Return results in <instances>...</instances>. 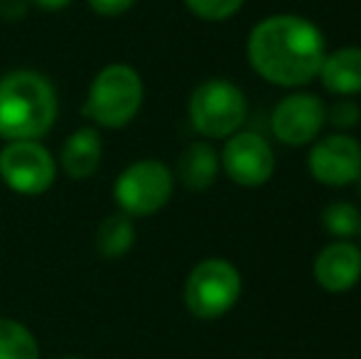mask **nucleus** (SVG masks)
Masks as SVG:
<instances>
[{
    "mask_svg": "<svg viewBox=\"0 0 361 359\" xmlns=\"http://www.w3.org/2000/svg\"><path fill=\"white\" fill-rule=\"evenodd\" d=\"M248 62L276 87H305L319 74L327 42L319 28L300 15H271L248 35Z\"/></svg>",
    "mask_w": 361,
    "mask_h": 359,
    "instance_id": "obj_1",
    "label": "nucleus"
},
{
    "mask_svg": "<svg viewBox=\"0 0 361 359\" xmlns=\"http://www.w3.org/2000/svg\"><path fill=\"white\" fill-rule=\"evenodd\" d=\"M59 101L52 82L32 69L0 77V138L39 140L57 121Z\"/></svg>",
    "mask_w": 361,
    "mask_h": 359,
    "instance_id": "obj_2",
    "label": "nucleus"
},
{
    "mask_svg": "<svg viewBox=\"0 0 361 359\" xmlns=\"http://www.w3.org/2000/svg\"><path fill=\"white\" fill-rule=\"evenodd\" d=\"M143 79L130 64H109L94 77L84 114L101 128H123L143 106Z\"/></svg>",
    "mask_w": 361,
    "mask_h": 359,
    "instance_id": "obj_3",
    "label": "nucleus"
},
{
    "mask_svg": "<svg viewBox=\"0 0 361 359\" xmlns=\"http://www.w3.org/2000/svg\"><path fill=\"white\" fill-rule=\"evenodd\" d=\"M248 101L228 79H207L190 96L192 128L204 138H228L243 126Z\"/></svg>",
    "mask_w": 361,
    "mask_h": 359,
    "instance_id": "obj_4",
    "label": "nucleus"
},
{
    "mask_svg": "<svg viewBox=\"0 0 361 359\" xmlns=\"http://www.w3.org/2000/svg\"><path fill=\"white\" fill-rule=\"evenodd\" d=\"M241 296V273L224 259H204L185 281V305L197 320H219Z\"/></svg>",
    "mask_w": 361,
    "mask_h": 359,
    "instance_id": "obj_5",
    "label": "nucleus"
},
{
    "mask_svg": "<svg viewBox=\"0 0 361 359\" xmlns=\"http://www.w3.org/2000/svg\"><path fill=\"white\" fill-rule=\"evenodd\" d=\"M175 190V178L170 168L155 158H143L130 163L116 178L114 200L128 217H150L170 202Z\"/></svg>",
    "mask_w": 361,
    "mask_h": 359,
    "instance_id": "obj_6",
    "label": "nucleus"
},
{
    "mask_svg": "<svg viewBox=\"0 0 361 359\" xmlns=\"http://www.w3.org/2000/svg\"><path fill=\"white\" fill-rule=\"evenodd\" d=\"M0 180L18 195H42L57 180V160L39 140H8L0 148Z\"/></svg>",
    "mask_w": 361,
    "mask_h": 359,
    "instance_id": "obj_7",
    "label": "nucleus"
},
{
    "mask_svg": "<svg viewBox=\"0 0 361 359\" xmlns=\"http://www.w3.org/2000/svg\"><path fill=\"white\" fill-rule=\"evenodd\" d=\"M219 165L238 187H261L273 178L276 155L263 135L248 130L228 135Z\"/></svg>",
    "mask_w": 361,
    "mask_h": 359,
    "instance_id": "obj_8",
    "label": "nucleus"
},
{
    "mask_svg": "<svg viewBox=\"0 0 361 359\" xmlns=\"http://www.w3.org/2000/svg\"><path fill=\"white\" fill-rule=\"evenodd\" d=\"M327 121V109L314 94H293L278 101L271 116V130L281 143L300 148L312 143Z\"/></svg>",
    "mask_w": 361,
    "mask_h": 359,
    "instance_id": "obj_9",
    "label": "nucleus"
},
{
    "mask_svg": "<svg viewBox=\"0 0 361 359\" xmlns=\"http://www.w3.org/2000/svg\"><path fill=\"white\" fill-rule=\"evenodd\" d=\"M310 175L327 187H347L361 175V145L349 135H327L312 145L307 158Z\"/></svg>",
    "mask_w": 361,
    "mask_h": 359,
    "instance_id": "obj_10",
    "label": "nucleus"
},
{
    "mask_svg": "<svg viewBox=\"0 0 361 359\" xmlns=\"http://www.w3.org/2000/svg\"><path fill=\"white\" fill-rule=\"evenodd\" d=\"M314 281L329 293L352 291L361 281V249L349 239L327 244L314 259Z\"/></svg>",
    "mask_w": 361,
    "mask_h": 359,
    "instance_id": "obj_11",
    "label": "nucleus"
},
{
    "mask_svg": "<svg viewBox=\"0 0 361 359\" xmlns=\"http://www.w3.org/2000/svg\"><path fill=\"white\" fill-rule=\"evenodd\" d=\"M104 158V143L96 128H79L64 140L59 150V165L72 180H86L99 170Z\"/></svg>",
    "mask_w": 361,
    "mask_h": 359,
    "instance_id": "obj_12",
    "label": "nucleus"
},
{
    "mask_svg": "<svg viewBox=\"0 0 361 359\" xmlns=\"http://www.w3.org/2000/svg\"><path fill=\"white\" fill-rule=\"evenodd\" d=\"M317 77L324 89L337 96L361 94V47H342L324 54Z\"/></svg>",
    "mask_w": 361,
    "mask_h": 359,
    "instance_id": "obj_13",
    "label": "nucleus"
},
{
    "mask_svg": "<svg viewBox=\"0 0 361 359\" xmlns=\"http://www.w3.org/2000/svg\"><path fill=\"white\" fill-rule=\"evenodd\" d=\"M219 155L207 140H195L180 153L177 160V178L192 192H204L214 185L219 175Z\"/></svg>",
    "mask_w": 361,
    "mask_h": 359,
    "instance_id": "obj_14",
    "label": "nucleus"
},
{
    "mask_svg": "<svg viewBox=\"0 0 361 359\" xmlns=\"http://www.w3.org/2000/svg\"><path fill=\"white\" fill-rule=\"evenodd\" d=\"M135 244V224L133 217L123 214V212H116L109 214L104 221L99 224L96 231V251L104 259L114 261L126 256Z\"/></svg>",
    "mask_w": 361,
    "mask_h": 359,
    "instance_id": "obj_15",
    "label": "nucleus"
},
{
    "mask_svg": "<svg viewBox=\"0 0 361 359\" xmlns=\"http://www.w3.org/2000/svg\"><path fill=\"white\" fill-rule=\"evenodd\" d=\"M0 359H39L35 335L13 317H0Z\"/></svg>",
    "mask_w": 361,
    "mask_h": 359,
    "instance_id": "obj_16",
    "label": "nucleus"
},
{
    "mask_svg": "<svg viewBox=\"0 0 361 359\" xmlns=\"http://www.w3.org/2000/svg\"><path fill=\"white\" fill-rule=\"evenodd\" d=\"M322 226L337 239H352L361 231V212L352 202H332L322 209Z\"/></svg>",
    "mask_w": 361,
    "mask_h": 359,
    "instance_id": "obj_17",
    "label": "nucleus"
},
{
    "mask_svg": "<svg viewBox=\"0 0 361 359\" xmlns=\"http://www.w3.org/2000/svg\"><path fill=\"white\" fill-rule=\"evenodd\" d=\"M185 5L190 8V13L207 23H221L241 10L243 0H185Z\"/></svg>",
    "mask_w": 361,
    "mask_h": 359,
    "instance_id": "obj_18",
    "label": "nucleus"
},
{
    "mask_svg": "<svg viewBox=\"0 0 361 359\" xmlns=\"http://www.w3.org/2000/svg\"><path fill=\"white\" fill-rule=\"evenodd\" d=\"M327 118L329 123L334 126V128H352V126L359 123L361 118V111L359 106L354 104V101H337V104H332L327 109Z\"/></svg>",
    "mask_w": 361,
    "mask_h": 359,
    "instance_id": "obj_19",
    "label": "nucleus"
},
{
    "mask_svg": "<svg viewBox=\"0 0 361 359\" xmlns=\"http://www.w3.org/2000/svg\"><path fill=\"white\" fill-rule=\"evenodd\" d=\"M89 8L96 15H104V18H118V15L128 13L138 0H86Z\"/></svg>",
    "mask_w": 361,
    "mask_h": 359,
    "instance_id": "obj_20",
    "label": "nucleus"
},
{
    "mask_svg": "<svg viewBox=\"0 0 361 359\" xmlns=\"http://www.w3.org/2000/svg\"><path fill=\"white\" fill-rule=\"evenodd\" d=\"M27 10V0H0V15L5 20H18Z\"/></svg>",
    "mask_w": 361,
    "mask_h": 359,
    "instance_id": "obj_21",
    "label": "nucleus"
},
{
    "mask_svg": "<svg viewBox=\"0 0 361 359\" xmlns=\"http://www.w3.org/2000/svg\"><path fill=\"white\" fill-rule=\"evenodd\" d=\"M30 3H35L37 8H42V10H49V13H57V10L69 8L74 0H30Z\"/></svg>",
    "mask_w": 361,
    "mask_h": 359,
    "instance_id": "obj_22",
    "label": "nucleus"
},
{
    "mask_svg": "<svg viewBox=\"0 0 361 359\" xmlns=\"http://www.w3.org/2000/svg\"><path fill=\"white\" fill-rule=\"evenodd\" d=\"M357 190H359V197H361V175H359V180H357Z\"/></svg>",
    "mask_w": 361,
    "mask_h": 359,
    "instance_id": "obj_23",
    "label": "nucleus"
},
{
    "mask_svg": "<svg viewBox=\"0 0 361 359\" xmlns=\"http://www.w3.org/2000/svg\"><path fill=\"white\" fill-rule=\"evenodd\" d=\"M62 359H84V357H74V355H69V357H62Z\"/></svg>",
    "mask_w": 361,
    "mask_h": 359,
    "instance_id": "obj_24",
    "label": "nucleus"
},
{
    "mask_svg": "<svg viewBox=\"0 0 361 359\" xmlns=\"http://www.w3.org/2000/svg\"><path fill=\"white\" fill-rule=\"evenodd\" d=\"M359 234H361V231H359Z\"/></svg>",
    "mask_w": 361,
    "mask_h": 359,
    "instance_id": "obj_25",
    "label": "nucleus"
}]
</instances>
